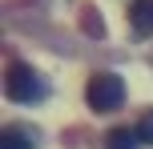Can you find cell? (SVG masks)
I'll use <instances>...</instances> for the list:
<instances>
[{
	"mask_svg": "<svg viewBox=\"0 0 153 149\" xmlns=\"http://www.w3.org/2000/svg\"><path fill=\"white\" fill-rule=\"evenodd\" d=\"M85 101H89L93 113H113V109H121V101H125V81L117 77V73H93L89 85H85Z\"/></svg>",
	"mask_w": 153,
	"mask_h": 149,
	"instance_id": "1",
	"label": "cell"
},
{
	"mask_svg": "<svg viewBox=\"0 0 153 149\" xmlns=\"http://www.w3.org/2000/svg\"><path fill=\"white\" fill-rule=\"evenodd\" d=\"M0 149H36V141H32V133H28V129L8 125L4 133H0Z\"/></svg>",
	"mask_w": 153,
	"mask_h": 149,
	"instance_id": "4",
	"label": "cell"
},
{
	"mask_svg": "<svg viewBox=\"0 0 153 149\" xmlns=\"http://www.w3.org/2000/svg\"><path fill=\"white\" fill-rule=\"evenodd\" d=\"M105 145H109V149H137L141 137H137V129L117 125V129H109V133H105Z\"/></svg>",
	"mask_w": 153,
	"mask_h": 149,
	"instance_id": "5",
	"label": "cell"
},
{
	"mask_svg": "<svg viewBox=\"0 0 153 149\" xmlns=\"http://www.w3.org/2000/svg\"><path fill=\"white\" fill-rule=\"evenodd\" d=\"M4 93H8V101H16V105H32V101L45 97V81H40L36 69H28V64H12L8 77H4Z\"/></svg>",
	"mask_w": 153,
	"mask_h": 149,
	"instance_id": "2",
	"label": "cell"
},
{
	"mask_svg": "<svg viewBox=\"0 0 153 149\" xmlns=\"http://www.w3.org/2000/svg\"><path fill=\"white\" fill-rule=\"evenodd\" d=\"M129 32L137 40L153 36V0H133L129 4Z\"/></svg>",
	"mask_w": 153,
	"mask_h": 149,
	"instance_id": "3",
	"label": "cell"
},
{
	"mask_svg": "<svg viewBox=\"0 0 153 149\" xmlns=\"http://www.w3.org/2000/svg\"><path fill=\"white\" fill-rule=\"evenodd\" d=\"M137 137H141V145H153V109L137 121Z\"/></svg>",
	"mask_w": 153,
	"mask_h": 149,
	"instance_id": "6",
	"label": "cell"
}]
</instances>
